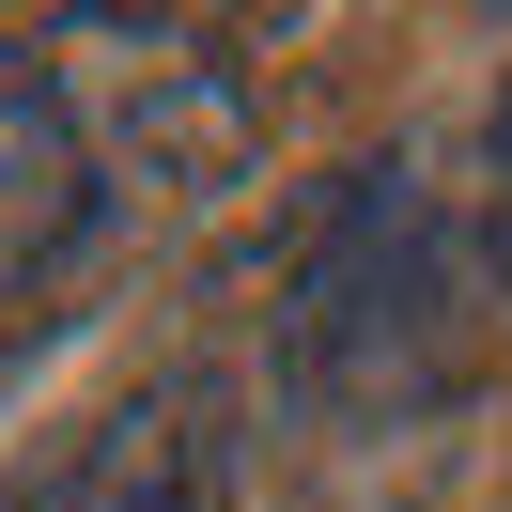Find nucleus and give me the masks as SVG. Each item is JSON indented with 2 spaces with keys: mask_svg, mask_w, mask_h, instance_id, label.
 I'll use <instances>...</instances> for the list:
<instances>
[{
  "mask_svg": "<svg viewBox=\"0 0 512 512\" xmlns=\"http://www.w3.org/2000/svg\"><path fill=\"white\" fill-rule=\"evenodd\" d=\"M233 171H249V94L218 78V47L156 16L0 32V388Z\"/></svg>",
  "mask_w": 512,
  "mask_h": 512,
  "instance_id": "obj_1",
  "label": "nucleus"
},
{
  "mask_svg": "<svg viewBox=\"0 0 512 512\" xmlns=\"http://www.w3.org/2000/svg\"><path fill=\"white\" fill-rule=\"evenodd\" d=\"M295 373L357 419H404L450 373V233L404 187H357L295 264Z\"/></svg>",
  "mask_w": 512,
  "mask_h": 512,
  "instance_id": "obj_2",
  "label": "nucleus"
},
{
  "mask_svg": "<svg viewBox=\"0 0 512 512\" xmlns=\"http://www.w3.org/2000/svg\"><path fill=\"white\" fill-rule=\"evenodd\" d=\"M218 497H233V419H218L202 373L94 404L47 466L0 481V512H218Z\"/></svg>",
  "mask_w": 512,
  "mask_h": 512,
  "instance_id": "obj_3",
  "label": "nucleus"
},
{
  "mask_svg": "<svg viewBox=\"0 0 512 512\" xmlns=\"http://www.w3.org/2000/svg\"><path fill=\"white\" fill-rule=\"evenodd\" d=\"M497 249H512V94H497Z\"/></svg>",
  "mask_w": 512,
  "mask_h": 512,
  "instance_id": "obj_4",
  "label": "nucleus"
}]
</instances>
